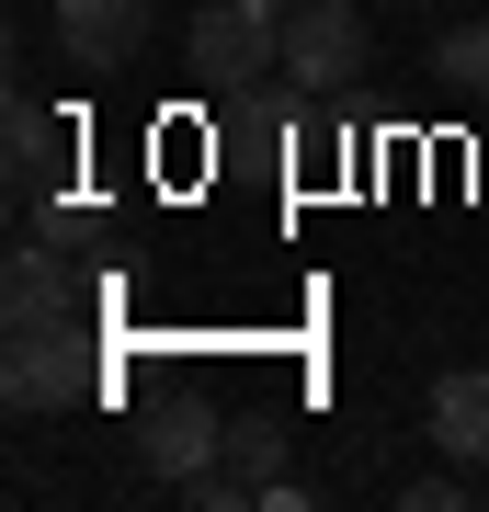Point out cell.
I'll list each match as a JSON object with an SVG mask.
<instances>
[{"mask_svg": "<svg viewBox=\"0 0 489 512\" xmlns=\"http://www.w3.org/2000/svg\"><path fill=\"white\" fill-rule=\"evenodd\" d=\"M262 12H296V0H262Z\"/></svg>", "mask_w": 489, "mask_h": 512, "instance_id": "30bf717a", "label": "cell"}, {"mask_svg": "<svg viewBox=\"0 0 489 512\" xmlns=\"http://www.w3.org/2000/svg\"><path fill=\"white\" fill-rule=\"evenodd\" d=\"M433 92H455V103H489V23H455V35L433 46Z\"/></svg>", "mask_w": 489, "mask_h": 512, "instance_id": "9c48e42d", "label": "cell"}, {"mask_svg": "<svg viewBox=\"0 0 489 512\" xmlns=\"http://www.w3.org/2000/svg\"><path fill=\"white\" fill-rule=\"evenodd\" d=\"M57 171H69V126H57L35 92H12V194H23V205H46V194H57Z\"/></svg>", "mask_w": 489, "mask_h": 512, "instance_id": "8992f818", "label": "cell"}, {"mask_svg": "<svg viewBox=\"0 0 489 512\" xmlns=\"http://www.w3.org/2000/svg\"><path fill=\"white\" fill-rule=\"evenodd\" d=\"M182 57H194L205 92H262V80H285V12H262V0H205L194 35H182Z\"/></svg>", "mask_w": 489, "mask_h": 512, "instance_id": "6da1fadb", "label": "cell"}, {"mask_svg": "<svg viewBox=\"0 0 489 512\" xmlns=\"http://www.w3.org/2000/svg\"><path fill=\"white\" fill-rule=\"evenodd\" d=\"M433 444H444L455 467H489V365L433 376Z\"/></svg>", "mask_w": 489, "mask_h": 512, "instance_id": "5b68a950", "label": "cell"}, {"mask_svg": "<svg viewBox=\"0 0 489 512\" xmlns=\"http://www.w3.org/2000/svg\"><path fill=\"white\" fill-rule=\"evenodd\" d=\"M57 35H69L80 69H126L148 46V0H57Z\"/></svg>", "mask_w": 489, "mask_h": 512, "instance_id": "277c9868", "label": "cell"}, {"mask_svg": "<svg viewBox=\"0 0 489 512\" xmlns=\"http://www.w3.org/2000/svg\"><path fill=\"white\" fill-rule=\"evenodd\" d=\"M148 467H160L171 478V490H182V478H194V467H217V444H228V421L217 410H160V421H148Z\"/></svg>", "mask_w": 489, "mask_h": 512, "instance_id": "ba28073f", "label": "cell"}, {"mask_svg": "<svg viewBox=\"0 0 489 512\" xmlns=\"http://www.w3.org/2000/svg\"><path fill=\"white\" fill-rule=\"evenodd\" d=\"M376 69V35H364L353 0H296L285 12V80L296 92H353Z\"/></svg>", "mask_w": 489, "mask_h": 512, "instance_id": "7a4b0ae2", "label": "cell"}, {"mask_svg": "<svg viewBox=\"0 0 489 512\" xmlns=\"http://www.w3.org/2000/svg\"><path fill=\"white\" fill-rule=\"evenodd\" d=\"M0 387H12V410H69L91 399V353H80V319H46V330H12L0 342Z\"/></svg>", "mask_w": 489, "mask_h": 512, "instance_id": "3957f363", "label": "cell"}, {"mask_svg": "<svg viewBox=\"0 0 489 512\" xmlns=\"http://www.w3.org/2000/svg\"><path fill=\"white\" fill-rule=\"evenodd\" d=\"M46 319H80V285H69V262L46 239H23L12 251V330H46Z\"/></svg>", "mask_w": 489, "mask_h": 512, "instance_id": "52a82bcc", "label": "cell"}]
</instances>
